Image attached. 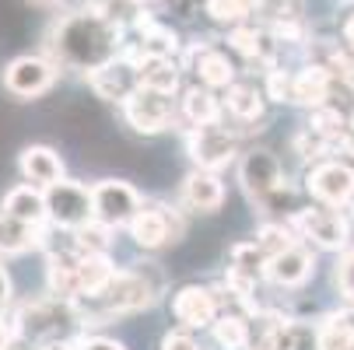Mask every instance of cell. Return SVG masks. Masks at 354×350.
Masks as SVG:
<instances>
[{
	"label": "cell",
	"mask_w": 354,
	"mask_h": 350,
	"mask_svg": "<svg viewBox=\"0 0 354 350\" xmlns=\"http://www.w3.org/2000/svg\"><path fill=\"white\" fill-rule=\"evenodd\" d=\"M186 67L196 74V81L204 88H232L235 84V67L232 60L221 53V49L214 46H193L189 57H186Z\"/></svg>",
	"instance_id": "e0dca14e"
},
{
	"label": "cell",
	"mask_w": 354,
	"mask_h": 350,
	"mask_svg": "<svg viewBox=\"0 0 354 350\" xmlns=\"http://www.w3.org/2000/svg\"><path fill=\"white\" fill-rule=\"evenodd\" d=\"M137 77H140V88L172 95L179 88V64L169 60V57H140L137 60Z\"/></svg>",
	"instance_id": "cb8c5ba5"
},
{
	"label": "cell",
	"mask_w": 354,
	"mask_h": 350,
	"mask_svg": "<svg viewBox=\"0 0 354 350\" xmlns=\"http://www.w3.org/2000/svg\"><path fill=\"white\" fill-rule=\"evenodd\" d=\"M319 343L323 350H354V309L326 315L319 326Z\"/></svg>",
	"instance_id": "4316f807"
},
{
	"label": "cell",
	"mask_w": 354,
	"mask_h": 350,
	"mask_svg": "<svg viewBox=\"0 0 354 350\" xmlns=\"http://www.w3.org/2000/svg\"><path fill=\"white\" fill-rule=\"evenodd\" d=\"M326 70L333 74V81H340V84H351V88H354V49H351L347 42H344V46H337L333 53H330Z\"/></svg>",
	"instance_id": "8d00e7d4"
},
{
	"label": "cell",
	"mask_w": 354,
	"mask_h": 350,
	"mask_svg": "<svg viewBox=\"0 0 354 350\" xmlns=\"http://www.w3.org/2000/svg\"><path fill=\"white\" fill-rule=\"evenodd\" d=\"M211 329H214L218 347H225V350H245V340H249V319H245V315H239V312H221V315L211 322Z\"/></svg>",
	"instance_id": "f546056e"
},
{
	"label": "cell",
	"mask_w": 354,
	"mask_h": 350,
	"mask_svg": "<svg viewBox=\"0 0 354 350\" xmlns=\"http://www.w3.org/2000/svg\"><path fill=\"white\" fill-rule=\"evenodd\" d=\"M60 67L49 57H18L4 67V88L18 98H39L57 84Z\"/></svg>",
	"instance_id": "30bf717a"
},
{
	"label": "cell",
	"mask_w": 354,
	"mask_h": 350,
	"mask_svg": "<svg viewBox=\"0 0 354 350\" xmlns=\"http://www.w3.org/2000/svg\"><path fill=\"white\" fill-rule=\"evenodd\" d=\"M267 95L274 102H291V70H267Z\"/></svg>",
	"instance_id": "74e56055"
},
{
	"label": "cell",
	"mask_w": 354,
	"mask_h": 350,
	"mask_svg": "<svg viewBox=\"0 0 354 350\" xmlns=\"http://www.w3.org/2000/svg\"><path fill=\"white\" fill-rule=\"evenodd\" d=\"M228 42H232L235 53H242L245 60H252V64H263L267 70H274V57H277V35H274L270 28H260V25H239V28H232Z\"/></svg>",
	"instance_id": "d6986e66"
},
{
	"label": "cell",
	"mask_w": 354,
	"mask_h": 350,
	"mask_svg": "<svg viewBox=\"0 0 354 350\" xmlns=\"http://www.w3.org/2000/svg\"><path fill=\"white\" fill-rule=\"evenodd\" d=\"M337 287H340V294H344V302L354 309V249L337 263Z\"/></svg>",
	"instance_id": "f35d334b"
},
{
	"label": "cell",
	"mask_w": 354,
	"mask_h": 350,
	"mask_svg": "<svg viewBox=\"0 0 354 350\" xmlns=\"http://www.w3.org/2000/svg\"><path fill=\"white\" fill-rule=\"evenodd\" d=\"M239 182L249 193L252 204H260V200H267L274 189L284 186V168H281V162H277L274 151L252 147V151H245L242 162H239Z\"/></svg>",
	"instance_id": "8fae6325"
},
{
	"label": "cell",
	"mask_w": 354,
	"mask_h": 350,
	"mask_svg": "<svg viewBox=\"0 0 354 350\" xmlns=\"http://www.w3.org/2000/svg\"><path fill=\"white\" fill-rule=\"evenodd\" d=\"M32 245H39V228H32L11 214H0V256L28 253Z\"/></svg>",
	"instance_id": "d4e9b609"
},
{
	"label": "cell",
	"mask_w": 354,
	"mask_h": 350,
	"mask_svg": "<svg viewBox=\"0 0 354 350\" xmlns=\"http://www.w3.org/2000/svg\"><path fill=\"white\" fill-rule=\"evenodd\" d=\"M207 14L218 25H249L252 14H260V0H207Z\"/></svg>",
	"instance_id": "4dcf8cb0"
},
{
	"label": "cell",
	"mask_w": 354,
	"mask_h": 350,
	"mask_svg": "<svg viewBox=\"0 0 354 350\" xmlns=\"http://www.w3.org/2000/svg\"><path fill=\"white\" fill-rule=\"evenodd\" d=\"M113 277H116V270H113L109 256H81V263H77V287H81V294L102 291Z\"/></svg>",
	"instance_id": "f1b7e54d"
},
{
	"label": "cell",
	"mask_w": 354,
	"mask_h": 350,
	"mask_svg": "<svg viewBox=\"0 0 354 350\" xmlns=\"http://www.w3.org/2000/svg\"><path fill=\"white\" fill-rule=\"evenodd\" d=\"M74 350H127L120 340H109V336H88V340H77Z\"/></svg>",
	"instance_id": "ab89813d"
},
{
	"label": "cell",
	"mask_w": 354,
	"mask_h": 350,
	"mask_svg": "<svg viewBox=\"0 0 354 350\" xmlns=\"http://www.w3.org/2000/svg\"><path fill=\"white\" fill-rule=\"evenodd\" d=\"M295 235H298V231H295L291 224H277V221H274V224H263V228H260V235L252 238V242H257V245H260V253L270 260V256L284 253L288 245H295V242H298Z\"/></svg>",
	"instance_id": "e575fe53"
},
{
	"label": "cell",
	"mask_w": 354,
	"mask_h": 350,
	"mask_svg": "<svg viewBox=\"0 0 354 350\" xmlns=\"http://www.w3.org/2000/svg\"><path fill=\"white\" fill-rule=\"evenodd\" d=\"M46 211H49V224L77 231L88 221H95V200L91 189L71 179H60L46 189Z\"/></svg>",
	"instance_id": "277c9868"
},
{
	"label": "cell",
	"mask_w": 354,
	"mask_h": 350,
	"mask_svg": "<svg viewBox=\"0 0 354 350\" xmlns=\"http://www.w3.org/2000/svg\"><path fill=\"white\" fill-rule=\"evenodd\" d=\"M225 109L228 116H235L239 123H252L263 116V91H257L252 84H232L225 91Z\"/></svg>",
	"instance_id": "484cf974"
},
{
	"label": "cell",
	"mask_w": 354,
	"mask_h": 350,
	"mask_svg": "<svg viewBox=\"0 0 354 350\" xmlns=\"http://www.w3.org/2000/svg\"><path fill=\"white\" fill-rule=\"evenodd\" d=\"M274 350H323V343H319V326L298 322V319H284Z\"/></svg>",
	"instance_id": "83f0119b"
},
{
	"label": "cell",
	"mask_w": 354,
	"mask_h": 350,
	"mask_svg": "<svg viewBox=\"0 0 354 350\" xmlns=\"http://www.w3.org/2000/svg\"><path fill=\"white\" fill-rule=\"evenodd\" d=\"M77 309L74 302H67V298H39V302H28L18 309L15 315V333L32 340L35 347L39 343H60L74 326H77Z\"/></svg>",
	"instance_id": "3957f363"
},
{
	"label": "cell",
	"mask_w": 354,
	"mask_h": 350,
	"mask_svg": "<svg viewBox=\"0 0 354 350\" xmlns=\"http://www.w3.org/2000/svg\"><path fill=\"white\" fill-rule=\"evenodd\" d=\"M281 322L274 312H260L249 319V340H245V350H274L277 343V333H281Z\"/></svg>",
	"instance_id": "1f68e13d"
},
{
	"label": "cell",
	"mask_w": 354,
	"mask_h": 350,
	"mask_svg": "<svg viewBox=\"0 0 354 350\" xmlns=\"http://www.w3.org/2000/svg\"><path fill=\"white\" fill-rule=\"evenodd\" d=\"M11 336H15V326H8L4 315H0V350H4V343H8Z\"/></svg>",
	"instance_id": "ee69618b"
},
{
	"label": "cell",
	"mask_w": 354,
	"mask_h": 350,
	"mask_svg": "<svg viewBox=\"0 0 354 350\" xmlns=\"http://www.w3.org/2000/svg\"><path fill=\"white\" fill-rule=\"evenodd\" d=\"M267 277V256L260 253L257 242H239L228 253V291L242 302H249V294L257 291V284Z\"/></svg>",
	"instance_id": "4fadbf2b"
},
{
	"label": "cell",
	"mask_w": 354,
	"mask_h": 350,
	"mask_svg": "<svg viewBox=\"0 0 354 350\" xmlns=\"http://www.w3.org/2000/svg\"><path fill=\"white\" fill-rule=\"evenodd\" d=\"M4 350H39V347H35L32 340H25V336H18V333H15V336L4 343Z\"/></svg>",
	"instance_id": "7bdbcfd3"
},
{
	"label": "cell",
	"mask_w": 354,
	"mask_h": 350,
	"mask_svg": "<svg viewBox=\"0 0 354 350\" xmlns=\"http://www.w3.org/2000/svg\"><path fill=\"white\" fill-rule=\"evenodd\" d=\"M186 147H189V158L196 162V168L218 172L239 155V137L228 126H221V123H207V126H193L189 130Z\"/></svg>",
	"instance_id": "8992f818"
},
{
	"label": "cell",
	"mask_w": 354,
	"mask_h": 350,
	"mask_svg": "<svg viewBox=\"0 0 354 350\" xmlns=\"http://www.w3.org/2000/svg\"><path fill=\"white\" fill-rule=\"evenodd\" d=\"M91 200H95V221H102L113 231L130 228V221L140 214V196L123 179H102L98 186H91Z\"/></svg>",
	"instance_id": "5b68a950"
},
{
	"label": "cell",
	"mask_w": 354,
	"mask_h": 350,
	"mask_svg": "<svg viewBox=\"0 0 354 350\" xmlns=\"http://www.w3.org/2000/svg\"><path fill=\"white\" fill-rule=\"evenodd\" d=\"M309 193L319 200L323 207H347L354 204V168L347 162H319L309 168V179H306Z\"/></svg>",
	"instance_id": "9c48e42d"
},
{
	"label": "cell",
	"mask_w": 354,
	"mask_h": 350,
	"mask_svg": "<svg viewBox=\"0 0 354 350\" xmlns=\"http://www.w3.org/2000/svg\"><path fill=\"white\" fill-rule=\"evenodd\" d=\"M221 200H225V186L218 179V172H207V168H196L186 175L183 182V204L189 211H200V214H211L221 207Z\"/></svg>",
	"instance_id": "44dd1931"
},
{
	"label": "cell",
	"mask_w": 354,
	"mask_h": 350,
	"mask_svg": "<svg viewBox=\"0 0 354 350\" xmlns=\"http://www.w3.org/2000/svg\"><path fill=\"white\" fill-rule=\"evenodd\" d=\"M291 228L298 231V238H309L319 249H344L347 238H351L347 217L337 207H323V204L319 207H301L291 217Z\"/></svg>",
	"instance_id": "52a82bcc"
},
{
	"label": "cell",
	"mask_w": 354,
	"mask_h": 350,
	"mask_svg": "<svg viewBox=\"0 0 354 350\" xmlns=\"http://www.w3.org/2000/svg\"><path fill=\"white\" fill-rule=\"evenodd\" d=\"M162 350H200V343H196L189 333H165Z\"/></svg>",
	"instance_id": "60d3db41"
},
{
	"label": "cell",
	"mask_w": 354,
	"mask_h": 350,
	"mask_svg": "<svg viewBox=\"0 0 354 350\" xmlns=\"http://www.w3.org/2000/svg\"><path fill=\"white\" fill-rule=\"evenodd\" d=\"M172 315L189 326V329H200V326H211L221 309H218V298H214V287H196V284H186L176 291L172 298Z\"/></svg>",
	"instance_id": "9a60e30c"
},
{
	"label": "cell",
	"mask_w": 354,
	"mask_h": 350,
	"mask_svg": "<svg viewBox=\"0 0 354 350\" xmlns=\"http://www.w3.org/2000/svg\"><path fill=\"white\" fill-rule=\"evenodd\" d=\"M113 228H106L102 221H88L84 228L74 231L77 238V249H81V256H109V245H113Z\"/></svg>",
	"instance_id": "836d02e7"
},
{
	"label": "cell",
	"mask_w": 354,
	"mask_h": 350,
	"mask_svg": "<svg viewBox=\"0 0 354 350\" xmlns=\"http://www.w3.org/2000/svg\"><path fill=\"white\" fill-rule=\"evenodd\" d=\"M330 88H333V74L323 64H309L301 70H291V102L295 106H309V109L326 106Z\"/></svg>",
	"instance_id": "ac0fdd59"
},
{
	"label": "cell",
	"mask_w": 354,
	"mask_h": 350,
	"mask_svg": "<svg viewBox=\"0 0 354 350\" xmlns=\"http://www.w3.org/2000/svg\"><path fill=\"white\" fill-rule=\"evenodd\" d=\"M162 291H165V273L155 263H137L116 273L102 291L74 298V309L81 319H113V315H127L155 305Z\"/></svg>",
	"instance_id": "7a4b0ae2"
},
{
	"label": "cell",
	"mask_w": 354,
	"mask_h": 350,
	"mask_svg": "<svg viewBox=\"0 0 354 350\" xmlns=\"http://www.w3.org/2000/svg\"><path fill=\"white\" fill-rule=\"evenodd\" d=\"M8 302H11V277H8L4 266H0V312L8 309Z\"/></svg>",
	"instance_id": "b9f144b4"
},
{
	"label": "cell",
	"mask_w": 354,
	"mask_h": 350,
	"mask_svg": "<svg viewBox=\"0 0 354 350\" xmlns=\"http://www.w3.org/2000/svg\"><path fill=\"white\" fill-rule=\"evenodd\" d=\"M137 4H140V8H144V4H158V0H137Z\"/></svg>",
	"instance_id": "7dc6e473"
},
{
	"label": "cell",
	"mask_w": 354,
	"mask_h": 350,
	"mask_svg": "<svg viewBox=\"0 0 354 350\" xmlns=\"http://www.w3.org/2000/svg\"><path fill=\"white\" fill-rule=\"evenodd\" d=\"M4 214H11V217H18V221H25V224H32V228H42V224L49 221L46 193H42L39 186H32V182L15 186V189L4 196Z\"/></svg>",
	"instance_id": "7402d4cb"
},
{
	"label": "cell",
	"mask_w": 354,
	"mask_h": 350,
	"mask_svg": "<svg viewBox=\"0 0 354 350\" xmlns=\"http://www.w3.org/2000/svg\"><path fill=\"white\" fill-rule=\"evenodd\" d=\"M123 116L137 133H162L172 119H176V102L165 91H151V88H137L127 102H123Z\"/></svg>",
	"instance_id": "ba28073f"
},
{
	"label": "cell",
	"mask_w": 354,
	"mask_h": 350,
	"mask_svg": "<svg viewBox=\"0 0 354 350\" xmlns=\"http://www.w3.org/2000/svg\"><path fill=\"white\" fill-rule=\"evenodd\" d=\"M32 8H57V4H64V0H28Z\"/></svg>",
	"instance_id": "bcb514c9"
},
{
	"label": "cell",
	"mask_w": 354,
	"mask_h": 350,
	"mask_svg": "<svg viewBox=\"0 0 354 350\" xmlns=\"http://www.w3.org/2000/svg\"><path fill=\"white\" fill-rule=\"evenodd\" d=\"M301 0H260V14L270 21V32L288 28V25H301Z\"/></svg>",
	"instance_id": "d6a6232c"
},
{
	"label": "cell",
	"mask_w": 354,
	"mask_h": 350,
	"mask_svg": "<svg viewBox=\"0 0 354 350\" xmlns=\"http://www.w3.org/2000/svg\"><path fill=\"white\" fill-rule=\"evenodd\" d=\"M313 270H316V260L301 242L288 245L284 253L267 260V280H274L277 287H301L313 277Z\"/></svg>",
	"instance_id": "2e32d148"
},
{
	"label": "cell",
	"mask_w": 354,
	"mask_h": 350,
	"mask_svg": "<svg viewBox=\"0 0 354 350\" xmlns=\"http://www.w3.org/2000/svg\"><path fill=\"white\" fill-rule=\"evenodd\" d=\"M88 84L98 98H106V102H127V98L140 88V77H137V64L130 57H120L106 67H98L95 74H88Z\"/></svg>",
	"instance_id": "5bb4252c"
},
{
	"label": "cell",
	"mask_w": 354,
	"mask_h": 350,
	"mask_svg": "<svg viewBox=\"0 0 354 350\" xmlns=\"http://www.w3.org/2000/svg\"><path fill=\"white\" fill-rule=\"evenodd\" d=\"M179 235H183V217L169 207H158V204L140 207V214L130 221V238L140 249H162V245L176 242Z\"/></svg>",
	"instance_id": "7c38bea8"
},
{
	"label": "cell",
	"mask_w": 354,
	"mask_h": 350,
	"mask_svg": "<svg viewBox=\"0 0 354 350\" xmlns=\"http://www.w3.org/2000/svg\"><path fill=\"white\" fill-rule=\"evenodd\" d=\"M221 98L211 91V88H204V84H193V88H186V95H183V106H179V113H183V119L189 123V126H207V123H221Z\"/></svg>",
	"instance_id": "603a6c76"
},
{
	"label": "cell",
	"mask_w": 354,
	"mask_h": 350,
	"mask_svg": "<svg viewBox=\"0 0 354 350\" xmlns=\"http://www.w3.org/2000/svg\"><path fill=\"white\" fill-rule=\"evenodd\" d=\"M18 168H21V175H25L32 186H39V189H49L53 182L64 179V162H60V155L53 151V147H42V144L25 147L21 158H18Z\"/></svg>",
	"instance_id": "ffe728a7"
},
{
	"label": "cell",
	"mask_w": 354,
	"mask_h": 350,
	"mask_svg": "<svg viewBox=\"0 0 354 350\" xmlns=\"http://www.w3.org/2000/svg\"><path fill=\"white\" fill-rule=\"evenodd\" d=\"M344 42H347V46L354 49V14H351V18L344 21Z\"/></svg>",
	"instance_id": "f6af8a7d"
},
{
	"label": "cell",
	"mask_w": 354,
	"mask_h": 350,
	"mask_svg": "<svg viewBox=\"0 0 354 350\" xmlns=\"http://www.w3.org/2000/svg\"><path fill=\"white\" fill-rule=\"evenodd\" d=\"M91 8L102 18H109L113 25H120L123 32H127V25H137V18L144 14L137 0H91Z\"/></svg>",
	"instance_id": "d590c367"
},
{
	"label": "cell",
	"mask_w": 354,
	"mask_h": 350,
	"mask_svg": "<svg viewBox=\"0 0 354 350\" xmlns=\"http://www.w3.org/2000/svg\"><path fill=\"white\" fill-rule=\"evenodd\" d=\"M123 49H127L123 28L113 25L109 18H102L91 4L57 18L46 35L49 60L57 67H67V70H81L84 77L95 74L98 67L120 60Z\"/></svg>",
	"instance_id": "6da1fadb"
}]
</instances>
